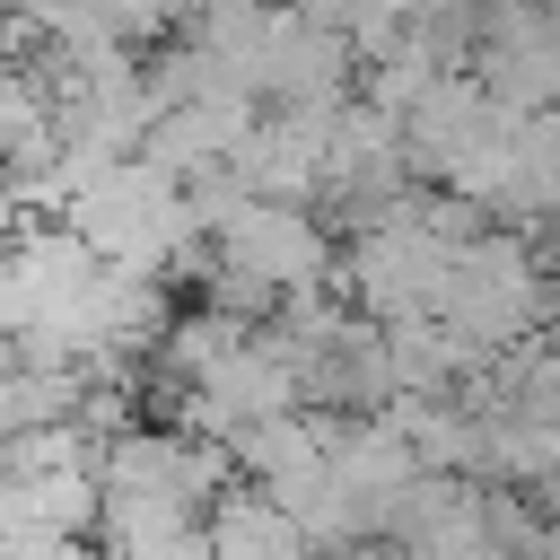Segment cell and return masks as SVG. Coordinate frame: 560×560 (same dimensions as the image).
I'll use <instances>...</instances> for the list:
<instances>
[{
  "label": "cell",
  "mask_w": 560,
  "mask_h": 560,
  "mask_svg": "<svg viewBox=\"0 0 560 560\" xmlns=\"http://www.w3.org/2000/svg\"><path fill=\"white\" fill-rule=\"evenodd\" d=\"M210 254L236 262V271H254V280H271L280 298H289V289H332V271H341L332 236H324L315 210L289 201V192H245V201L210 228Z\"/></svg>",
  "instance_id": "1"
}]
</instances>
